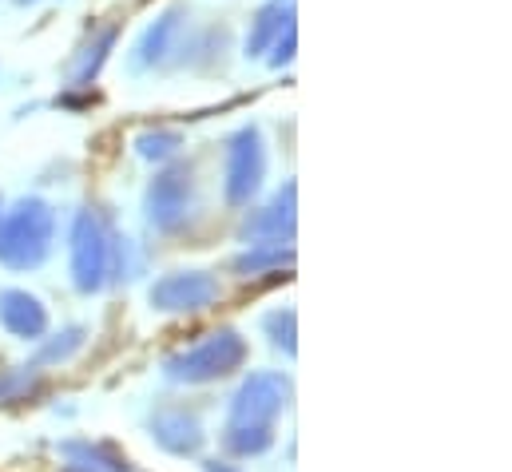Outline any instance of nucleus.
I'll return each instance as SVG.
<instances>
[{
  "instance_id": "nucleus-1",
  "label": "nucleus",
  "mask_w": 512,
  "mask_h": 472,
  "mask_svg": "<svg viewBox=\"0 0 512 472\" xmlns=\"http://www.w3.org/2000/svg\"><path fill=\"white\" fill-rule=\"evenodd\" d=\"M124 238L112 231L108 215L80 211L72 223V274L80 290H100L108 274L124 270Z\"/></svg>"
},
{
  "instance_id": "nucleus-2",
  "label": "nucleus",
  "mask_w": 512,
  "mask_h": 472,
  "mask_svg": "<svg viewBox=\"0 0 512 472\" xmlns=\"http://www.w3.org/2000/svg\"><path fill=\"white\" fill-rule=\"evenodd\" d=\"M195 36V20L187 4H167L131 44V72H171V68H187V48Z\"/></svg>"
},
{
  "instance_id": "nucleus-3",
  "label": "nucleus",
  "mask_w": 512,
  "mask_h": 472,
  "mask_svg": "<svg viewBox=\"0 0 512 472\" xmlns=\"http://www.w3.org/2000/svg\"><path fill=\"white\" fill-rule=\"evenodd\" d=\"M56 211L44 199H20L12 211H0V262L12 270L40 266L52 250Z\"/></svg>"
},
{
  "instance_id": "nucleus-4",
  "label": "nucleus",
  "mask_w": 512,
  "mask_h": 472,
  "mask_svg": "<svg viewBox=\"0 0 512 472\" xmlns=\"http://www.w3.org/2000/svg\"><path fill=\"white\" fill-rule=\"evenodd\" d=\"M266 179V139L262 127H239L223 147V195L231 207H247Z\"/></svg>"
},
{
  "instance_id": "nucleus-5",
  "label": "nucleus",
  "mask_w": 512,
  "mask_h": 472,
  "mask_svg": "<svg viewBox=\"0 0 512 472\" xmlns=\"http://www.w3.org/2000/svg\"><path fill=\"white\" fill-rule=\"evenodd\" d=\"M243 354H247L243 338H239L235 330H219V334H211L207 342H199L195 350L171 357V361H167V373L179 377V381H211V377L231 373V369L243 361Z\"/></svg>"
},
{
  "instance_id": "nucleus-6",
  "label": "nucleus",
  "mask_w": 512,
  "mask_h": 472,
  "mask_svg": "<svg viewBox=\"0 0 512 472\" xmlns=\"http://www.w3.org/2000/svg\"><path fill=\"white\" fill-rule=\"evenodd\" d=\"M191 203H195V179H191V167H183V163L163 167L147 187V219L159 231L183 227V219L191 215Z\"/></svg>"
},
{
  "instance_id": "nucleus-7",
  "label": "nucleus",
  "mask_w": 512,
  "mask_h": 472,
  "mask_svg": "<svg viewBox=\"0 0 512 472\" xmlns=\"http://www.w3.org/2000/svg\"><path fill=\"white\" fill-rule=\"evenodd\" d=\"M286 393H290V385H286L282 377H274V373L251 377V381L239 389V397H235L231 425H262V429H270V421H274L278 409L286 405Z\"/></svg>"
},
{
  "instance_id": "nucleus-8",
  "label": "nucleus",
  "mask_w": 512,
  "mask_h": 472,
  "mask_svg": "<svg viewBox=\"0 0 512 472\" xmlns=\"http://www.w3.org/2000/svg\"><path fill=\"white\" fill-rule=\"evenodd\" d=\"M219 298V282L211 274H171L151 290L159 310H203Z\"/></svg>"
},
{
  "instance_id": "nucleus-9",
  "label": "nucleus",
  "mask_w": 512,
  "mask_h": 472,
  "mask_svg": "<svg viewBox=\"0 0 512 472\" xmlns=\"http://www.w3.org/2000/svg\"><path fill=\"white\" fill-rule=\"evenodd\" d=\"M286 24H294V0H266V4H258L255 16H251V28H247V40H243V56L247 60H262L270 52V44L282 36Z\"/></svg>"
},
{
  "instance_id": "nucleus-10",
  "label": "nucleus",
  "mask_w": 512,
  "mask_h": 472,
  "mask_svg": "<svg viewBox=\"0 0 512 472\" xmlns=\"http://www.w3.org/2000/svg\"><path fill=\"white\" fill-rule=\"evenodd\" d=\"M116 40H120V24H104L100 32H92V36L76 48V56H72V64H68V84H72V88H92V80H96V76L104 72V64H108Z\"/></svg>"
},
{
  "instance_id": "nucleus-11",
  "label": "nucleus",
  "mask_w": 512,
  "mask_h": 472,
  "mask_svg": "<svg viewBox=\"0 0 512 472\" xmlns=\"http://www.w3.org/2000/svg\"><path fill=\"white\" fill-rule=\"evenodd\" d=\"M247 235H255L258 242H274V238L294 235V183H286L262 211H255L247 219Z\"/></svg>"
},
{
  "instance_id": "nucleus-12",
  "label": "nucleus",
  "mask_w": 512,
  "mask_h": 472,
  "mask_svg": "<svg viewBox=\"0 0 512 472\" xmlns=\"http://www.w3.org/2000/svg\"><path fill=\"white\" fill-rule=\"evenodd\" d=\"M0 322H4V330H12L16 338H36V334H44L48 314H44V306H40L32 294H24V290H4V294H0Z\"/></svg>"
},
{
  "instance_id": "nucleus-13",
  "label": "nucleus",
  "mask_w": 512,
  "mask_h": 472,
  "mask_svg": "<svg viewBox=\"0 0 512 472\" xmlns=\"http://www.w3.org/2000/svg\"><path fill=\"white\" fill-rule=\"evenodd\" d=\"M155 437H159V445H163V449H171V453H195V449H199V441H203L199 421H195V417H187L183 409L163 413V417L155 421Z\"/></svg>"
},
{
  "instance_id": "nucleus-14",
  "label": "nucleus",
  "mask_w": 512,
  "mask_h": 472,
  "mask_svg": "<svg viewBox=\"0 0 512 472\" xmlns=\"http://www.w3.org/2000/svg\"><path fill=\"white\" fill-rule=\"evenodd\" d=\"M179 147H183V135L175 127H151V131H139L135 135V151L147 163H167V159L179 155Z\"/></svg>"
},
{
  "instance_id": "nucleus-15",
  "label": "nucleus",
  "mask_w": 512,
  "mask_h": 472,
  "mask_svg": "<svg viewBox=\"0 0 512 472\" xmlns=\"http://www.w3.org/2000/svg\"><path fill=\"white\" fill-rule=\"evenodd\" d=\"M290 254H294V250H290V242H282V238H274V242H251V250L235 258V270H239V274H258V270H270V266L290 262Z\"/></svg>"
},
{
  "instance_id": "nucleus-16",
  "label": "nucleus",
  "mask_w": 512,
  "mask_h": 472,
  "mask_svg": "<svg viewBox=\"0 0 512 472\" xmlns=\"http://www.w3.org/2000/svg\"><path fill=\"white\" fill-rule=\"evenodd\" d=\"M294 52H298V24H286V28H282V36L270 44L266 64H270V68H286V64L294 60Z\"/></svg>"
},
{
  "instance_id": "nucleus-17",
  "label": "nucleus",
  "mask_w": 512,
  "mask_h": 472,
  "mask_svg": "<svg viewBox=\"0 0 512 472\" xmlns=\"http://www.w3.org/2000/svg\"><path fill=\"white\" fill-rule=\"evenodd\" d=\"M16 4H20V8H24V4H36V0H16Z\"/></svg>"
}]
</instances>
